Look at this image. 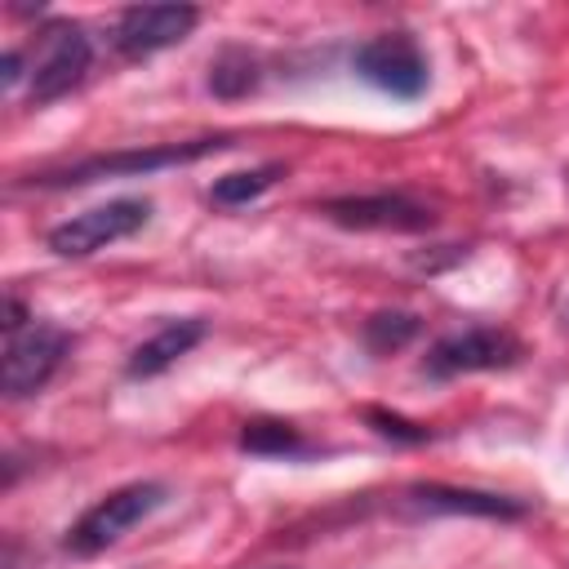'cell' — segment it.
<instances>
[{
	"instance_id": "8",
	"label": "cell",
	"mask_w": 569,
	"mask_h": 569,
	"mask_svg": "<svg viewBox=\"0 0 569 569\" xmlns=\"http://www.w3.org/2000/svg\"><path fill=\"white\" fill-rule=\"evenodd\" d=\"M196 22H200V9H191V4H133L116 18L111 44L124 58H151V53L187 40Z\"/></svg>"
},
{
	"instance_id": "9",
	"label": "cell",
	"mask_w": 569,
	"mask_h": 569,
	"mask_svg": "<svg viewBox=\"0 0 569 569\" xmlns=\"http://www.w3.org/2000/svg\"><path fill=\"white\" fill-rule=\"evenodd\" d=\"M325 218L351 231H427L436 213L400 191H378V196H342L325 200Z\"/></svg>"
},
{
	"instance_id": "15",
	"label": "cell",
	"mask_w": 569,
	"mask_h": 569,
	"mask_svg": "<svg viewBox=\"0 0 569 569\" xmlns=\"http://www.w3.org/2000/svg\"><path fill=\"white\" fill-rule=\"evenodd\" d=\"M284 169L280 164H253V169H240V173H227V178H218L213 182V204H227V209H236V204H249V200H258L276 178H280Z\"/></svg>"
},
{
	"instance_id": "10",
	"label": "cell",
	"mask_w": 569,
	"mask_h": 569,
	"mask_svg": "<svg viewBox=\"0 0 569 569\" xmlns=\"http://www.w3.org/2000/svg\"><path fill=\"white\" fill-rule=\"evenodd\" d=\"M413 507L427 511H453V516H489V520H520L525 502L502 498V493H480V489H453V485H413L409 489Z\"/></svg>"
},
{
	"instance_id": "3",
	"label": "cell",
	"mask_w": 569,
	"mask_h": 569,
	"mask_svg": "<svg viewBox=\"0 0 569 569\" xmlns=\"http://www.w3.org/2000/svg\"><path fill=\"white\" fill-rule=\"evenodd\" d=\"M164 502V485L156 480H138V485H124V489H111L107 498H98L67 533V547L76 556H98L107 551L111 542H120L138 520H147L156 507Z\"/></svg>"
},
{
	"instance_id": "17",
	"label": "cell",
	"mask_w": 569,
	"mask_h": 569,
	"mask_svg": "<svg viewBox=\"0 0 569 569\" xmlns=\"http://www.w3.org/2000/svg\"><path fill=\"white\" fill-rule=\"evenodd\" d=\"M0 67H4V84H18V76H22V53L9 49V53L0 58Z\"/></svg>"
},
{
	"instance_id": "7",
	"label": "cell",
	"mask_w": 569,
	"mask_h": 569,
	"mask_svg": "<svg viewBox=\"0 0 569 569\" xmlns=\"http://www.w3.org/2000/svg\"><path fill=\"white\" fill-rule=\"evenodd\" d=\"M525 356L520 338H511L507 329L493 325H471L458 333H445L431 351H427V373L431 378H458V373H480V369H507Z\"/></svg>"
},
{
	"instance_id": "13",
	"label": "cell",
	"mask_w": 569,
	"mask_h": 569,
	"mask_svg": "<svg viewBox=\"0 0 569 569\" xmlns=\"http://www.w3.org/2000/svg\"><path fill=\"white\" fill-rule=\"evenodd\" d=\"M209 89L218 98H244L249 89H258V58L244 49H222L209 67Z\"/></svg>"
},
{
	"instance_id": "12",
	"label": "cell",
	"mask_w": 569,
	"mask_h": 569,
	"mask_svg": "<svg viewBox=\"0 0 569 569\" xmlns=\"http://www.w3.org/2000/svg\"><path fill=\"white\" fill-rule=\"evenodd\" d=\"M240 449H244V453H262V458H302V453H311V445L302 440V431L289 427V422H276V418H253V422H244Z\"/></svg>"
},
{
	"instance_id": "18",
	"label": "cell",
	"mask_w": 569,
	"mask_h": 569,
	"mask_svg": "<svg viewBox=\"0 0 569 569\" xmlns=\"http://www.w3.org/2000/svg\"><path fill=\"white\" fill-rule=\"evenodd\" d=\"M271 569H280V565H271Z\"/></svg>"
},
{
	"instance_id": "5",
	"label": "cell",
	"mask_w": 569,
	"mask_h": 569,
	"mask_svg": "<svg viewBox=\"0 0 569 569\" xmlns=\"http://www.w3.org/2000/svg\"><path fill=\"white\" fill-rule=\"evenodd\" d=\"M67 347H71V333L58 325H40V320H27L22 329L4 333V369H0L4 396L22 400V396L40 391L58 373Z\"/></svg>"
},
{
	"instance_id": "14",
	"label": "cell",
	"mask_w": 569,
	"mask_h": 569,
	"mask_svg": "<svg viewBox=\"0 0 569 569\" xmlns=\"http://www.w3.org/2000/svg\"><path fill=\"white\" fill-rule=\"evenodd\" d=\"M418 329H422V320H418L413 311H378V316H369V320H365L360 338H365V347H369V351L391 356V351H400L405 342H413V338H418Z\"/></svg>"
},
{
	"instance_id": "16",
	"label": "cell",
	"mask_w": 569,
	"mask_h": 569,
	"mask_svg": "<svg viewBox=\"0 0 569 569\" xmlns=\"http://www.w3.org/2000/svg\"><path fill=\"white\" fill-rule=\"evenodd\" d=\"M365 418L373 422V431H378V436H391V440H400V445H422V440L431 436L427 427L405 422L400 413H387V409H365Z\"/></svg>"
},
{
	"instance_id": "2",
	"label": "cell",
	"mask_w": 569,
	"mask_h": 569,
	"mask_svg": "<svg viewBox=\"0 0 569 569\" xmlns=\"http://www.w3.org/2000/svg\"><path fill=\"white\" fill-rule=\"evenodd\" d=\"M351 67L365 84H373L378 93L387 98H400V102H413L427 93L431 84V67L418 49L413 36L405 31H382L373 40H365L356 53H351Z\"/></svg>"
},
{
	"instance_id": "1",
	"label": "cell",
	"mask_w": 569,
	"mask_h": 569,
	"mask_svg": "<svg viewBox=\"0 0 569 569\" xmlns=\"http://www.w3.org/2000/svg\"><path fill=\"white\" fill-rule=\"evenodd\" d=\"M231 147V138H196V142H169V147H138V151H111V156H89L76 160L67 169H44L31 173V187H80V182H98V178H116V173H156L169 164H191L200 156H213Z\"/></svg>"
},
{
	"instance_id": "11",
	"label": "cell",
	"mask_w": 569,
	"mask_h": 569,
	"mask_svg": "<svg viewBox=\"0 0 569 569\" xmlns=\"http://www.w3.org/2000/svg\"><path fill=\"white\" fill-rule=\"evenodd\" d=\"M204 338V320H169L164 329H156L147 342H138L124 360V373L129 378H156L164 373L178 356H187L196 342Z\"/></svg>"
},
{
	"instance_id": "6",
	"label": "cell",
	"mask_w": 569,
	"mask_h": 569,
	"mask_svg": "<svg viewBox=\"0 0 569 569\" xmlns=\"http://www.w3.org/2000/svg\"><path fill=\"white\" fill-rule=\"evenodd\" d=\"M93 62V44L89 36L76 27V22H49L40 31V58L31 67V89H27V102L31 107H44L62 93H71L84 71Z\"/></svg>"
},
{
	"instance_id": "4",
	"label": "cell",
	"mask_w": 569,
	"mask_h": 569,
	"mask_svg": "<svg viewBox=\"0 0 569 569\" xmlns=\"http://www.w3.org/2000/svg\"><path fill=\"white\" fill-rule=\"evenodd\" d=\"M147 218H151V200H142V196H120V200L93 204V209L67 218V222H58V227L49 231V249H53L58 258H89V253H98V249H107V244H116V240L142 231Z\"/></svg>"
}]
</instances>
